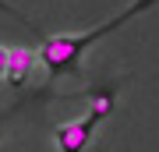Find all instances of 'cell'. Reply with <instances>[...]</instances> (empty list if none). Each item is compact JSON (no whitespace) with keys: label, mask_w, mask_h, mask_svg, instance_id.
Returning a JSON list of instances; mask_svg holds the SVG:
<instances>
[{"label":"cell","mask_w":159,"mask_h":152,"mask_svg":"<svg viewBox=\"0 0 159 152\" xmlns=\"http://www.w3.org/2000/svg\"><path fill=\"white\" fill-rule=\"evenodd\" d=\"M156 0H134V4H127L120 14H113L110 21H102L99 28H89V32H78V35H46L39 43V64L50 74H67L78 67V60L85 57V50H92L99 39H106L110 32H117V28H124L131 18H138L142 11H148Z\"/></svg>","instance_id":"cell-1"},{"label":"cell","mask_w":159,"mask_h":152,"mask_svg":"<svg viewBox=\"0 0 159 152\" xmlns=\"http://www.w3.org/2000/svg\"><path fill=\"white\" fill-rule=\"evenodd\" d=\"M96 124L99 120L85 113L81 120H67V124H60L53 131V141H57V152H85L92 135H96Z\"/></svg>","instance_id":"cell-2"},{"label":"cell","mask_w":159,"mask_h":152,"mask_svg":"<svg viewBox=\"0 0 159 152\" xmlns=\"http://www.w3.org/2000/svg\"><path fill=\"white\" fill-rule=\"evenodd\" d=\"M35 57L32 50H25V46H18V50H11L7 53V85H14V89H21L25 81H29V74H32V67H35Z\"/></svg>","instance_id":"cell-3"},{"label":"cell","mask_w":159,"mask_h":152,"mask_svg":"<svg viewBox=\"0 0 159 152\" xmlns=\"http://www.w3.org/2000/svg\"><path fill=\"white\" fill-rule=\"evenodd\" d=\"M113 106H117V92H113V89H96V92H92L89 113H92L96 120H106L110 113H113Z\"/></svg>","instance_id":"cell-4"},{"label":"cell","mask_w":159,"mask_h":152,"mask_svg":"<svg viewBox=\"0 0 159 152\" xmlns=\"http://www.w3.org/2000/svg\"><path fill=\"white\" fill-rule=\"evenodd\" d=\"M0 11H4V14H11V18H18V21H21V25H32V18H29V14L14 11V7H11V4H4V0H0Z\"/></svg>","instance_id":"cell-5"},{"label":"cell","mask_w":159,"mask_h":152,"mask_svg":"<svg viewBox=\"0 0 159 152\" xmlns=\"http://www.w3.org/2000/svg\"><path fill=\"white\" fill-rule=\"evenodd\" d=\"M7 53H11V50L0 46V81H4V74H7Z\"/></svg>","instance_id":"cell-6"},{"label":"cell","mask_w":159,"mask_h":152,"mask_svg":"<svg viewBox=\"0 0 159 152\" xmlns=\"http://www.w3.org/2000/svg\"><path fill=\"white\" fill-rule=\"evenodd\" d=\"M0 138H4V120H0Z\"/></svg>","instance_id":"cell-7"}]
</instances>
